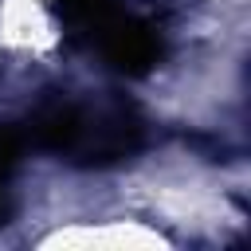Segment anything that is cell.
<instances>
[{
  "instance_id": "1",
  "label": "cell",
  "mask_w": 251,
  "mask_h": 251,
  "mask_svg": "<svg viewBox=\"0 0 251 251\" xmlns=\"http://www.w3.org/2000/svg\"><path fill=\"white\" fill-rule=\"evenodd\" d=\"M141 145V122L129 106H110L102 114H94V122L86 118L82 137L71 153H78V161L86 165H102V161H122Z\"/></svg>"
},
{
  "instance_id": "2",
  "label": "cell",
  "mask_w": 251,
  "mask_h": 251,
  "mask_svg": "<svg viewBox=\"0 0 251 251\" xmlns=\"http://www.w3.org/2000/svg\"><path fill=\"white\" fill-rule=\"evenodd\" d=\"M94 35H98L102 55H106L114 67L129 71V75H141V71H149V67L157 63L161 43H157V35H153L145 24H137V20H126V16L114 12Z\"/></svg>"
},
{
  "instance_id": "3",
  "label": "cell",
  "mask_w": 251,
  "mask_h": 251,
  "mask_svg": "<svg viewBox=\"0 0 251 251\" xmlns=\"http://www.w3.org/2000/svg\"><path fill=\"white\" fill-rule=\"evenodd\" d=\"M86 114L75 102H51L31 118V141L39 149H55V153H71L82 137Z\"/></svg>"
},
{
  "instance_id": "4",
  "label": "cell",
  "mask_w": 251,
  "mask_h": 251,
  "mask_svg": "<svg viewBox=\"0 0 251 251\" xmlns=\"http://www.w3.org/2000/svg\"><path fill=\"white\" fill-rule=\"evenodd\" d=\"M16 161V137L12 133H0V180L8 173V165ZM0 216H4V204H0Z\"/></svg>"
}]
</instances>
